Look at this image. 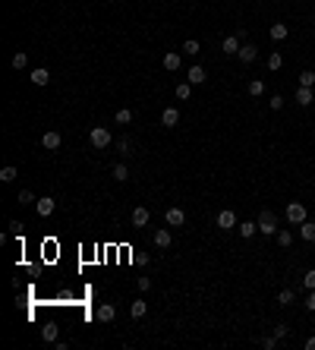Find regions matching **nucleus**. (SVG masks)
Returning a JSON list of instances; mask_svg holds the SVG:
<instances>
[{"label":"nucleus","mask_w":315,"mask_h":350,"mask_svg":"<svg viewBox=\"0 0 315 350\" xmlns=\"http://www.w3.org/2000/svg\"><path fill=\"white\" fill-rule=\"evenodd\" d=\"M255 221H259V234H265V237H271V234H277V230H280L277 227V215L271 208H262Z\"/></svg>","instance_id":"obj_1"},{"label":"nucleus","mask_w":315,"mask_h":350,"mask_svg":"<svg viewBox=\"0 0 315 350\" xmlns=\"http://www.w3.org/2000/svg\"><path fill=\"white\" fill-rule=\"evenodd\" d=\"M284 215H287V221H290L293 227H300L303 221L309 218V211H306V205H303V202H290V205H287V211H284Z\"/></svg>","instance_id":"obj_2"},{"label":"nucleus","mask_w":315,"mask_h":350,"mask_svg":"<svg viewBox=\"0 0 315 350\" xmlns=\"http://www.w3.org/2000/svg\"><path fill=\"white\" fill-rule=\"evenodd\" d=\"M89 142L95 145V149H107V145L114 142V139H110V130H107V126H91V133H89Z\"/></svg>","instance_id":"obj_3"},{"label":"nucleus","mask_w":315,"mask_h":350,"mask_svg":"<svg viewBox=\"0 0 315 350\" xmlns=\"http://www.w3.org/2000/svg\"><path fill=\"white\" fill-rule=\"evenodd\" d=\"M236 224H240V221H236V215L230 208H221L218 211V227L221 230H236Z\"/></svg>","instance_id":"obj_4"},{"label":"nucleus","mask_w":315,"mask_h":350,"mask_svg":"<svg viewBox=\"0 0 315 350\" xmlns=\"http://www.w3.org/2000/svg\"><path fill=\"white\" fill-rule=\"evenodd\" d=\"M164 221H167V227H183V224H186V211L174 205V208L164 211Z\"/></svg>","instance_id":"obj_5"},{"label":"nucleus","mask_w":315,"mask_h":350,"mask_svg":"<svg viewBox=\"0 0 315 350\" xmlns=\"http://www.w3.org/2000/svg\"><path fill=\"white\" fill-rule=\"evenodd\" d=\"M240 48H243L240 35H227L224 41H221V50H224V54H230V57H236V54H240Z\"/></svg>","instance_id":"obj_6"},{"label":"nucleus","mask_w":315,"mask_h":350,"mask_svg":"<svg viewBox=\"0 0 315 350\" xmlns=\"http://www.w3.org/2000/svg\"><path fill=\"white\" fill-rule=\"evenodd\" d=\"M54 208H57V202H54V199H50V196H41V199L35 202V211H38V215H41V218H47V215H54Z\"/></svg>","instance_id":"obj_7"},{"label":"nucleus","mask_w":315,"mask_h":350,"mask_svg":"<svg viewBox=\"0 0 315 350\" xmlns=\"http://www.w3.org/2000/svg\"><path fill=\"white\" fill-rule=\"evenodd\" d=\"M161 63H164V70H167V73H177V70L183 66V60H180V54H177V50H167Z\"/></svg>","instance_id":"obj_8"},{"label":"nucleus","mask_w":315,"mask_h":350,"mask_svg":"<svg viewBox=\"0 0 315 350\" xmlns=\"http://www.w3.org/2000/svg\"><path fill=\"white\" fill-rule=\"evenodd\" d=\"M60 133H57V130H47L45 136H41V145H45V149H50V151H57V149H60Z\"/></svg>","instance_id":"obj_9"},{"label":"nucleus","mask_w":315,"mask_h":350,"mask_svg":"<svg viewBox=\"0 0 315 350\" xmlns=\"http://www.w3.org/2000/svg\"><path fill=\"white\" fill-rule=\"evenodd\" d=\"M151 221V211L145 205H139V208H133V227H145Z\"/></svg>","instance_id":"obj_10"},{"label":"nucleus","mask_w":315,"mask_h":350,"mask_svg":"<svg viewBox=\"0 0 315 350\" xmlns=\"http://www.w3.org/2000/svg\"><path fill=\"white\" fill-rule=\"evenodd\" d=\"M95 319L107 325V322H114V319H117V309H114L110 303H101V306H98V312H95Z\"/></svg>","instance_id":"obj_11"},{"label":"nucleus","mask_w":315,"mask_h":350,"mask_svg":"<svg viewBox=\"0 0 315 350\" xmlns=\"http://www.w3.org/2000/svg\"><path fill=\"white\" fill-rule=\"evenodd\" d=\"M205 79H208V76H205L202 66H189V70H186V82H189V85H202Z\"/></svg>","instance_id":"obj_12"},{"label":"nucleus","mask_w":315,"mask_h":350,"mask_svg":"<svg viewBox=\"0 0 315 350\" xmlns=\"http://www.w3.org/2000/svg\"><path fill=\"white\" fill-rule=\"evenodd\" d=\"M180 123V110L177 107H164V114H161V126H177Z\"/></svg>","instance_id":"obj_13"},{"label":"nucleus","mask_w":315,"mask_h":350,"mask_svg":"<svg viewBox=\"0 0 315 350\" xmlns=\"http://www.w3.org/2000/svg\"><path fill=\"white\" fill-rule=\"evenodd\" d=\"M236 230H240L243 240H249V237L259 234V221H243V224H236Z\"/></svg>","instance_id":"obj_14"},{"label":"nucleus","mask_w":315,"mask_h":350,"mask_svg":"<svg viewBox=\"0 0 315 350\" xmlns=\"http://www.w3.org/2000/svg\"><path fill=\"white\" fill-rule=\"evenodd\" d=\"M236 57H240L243 63H255V57H259V48H255V45H243Z\"/></svg>","instance_id":"obj_15"},{"label":"nucleus","mask_w":315,"mask_h":350,"mask_svg":"<svg viewBox=\"0 0 315 350\" xmlns=\"http://www.w3.org/2000/svg\"><path fill=\"white\" fill-rule=\"evenodd\" d=\"M296 104H315V98H312V89L309 85H300V89H296Z\"/></svg>","instance_id":"obj_16"},{"label":"nucleus","mask_w":315,"mask_h":350,"mask_svg":"<svg viewBox=\"0 0 315 350\" xmlns=\"http://www.w3.org/2000/svg\"><path fill=\"white\" fill-rule=\"evenodd\" d=\"M155 246H158V250H167V246H170V230L167 227L155 230Z\"/></svg>","instance_id":"obj_17"},{"label":"nucleus","mask_w":315,"mask_h":350,"mask_svg":"<svg viewBox=\"0 0 315 350\" xmlns=\"http://www.w3.org/2000/svg\"><path fill=\"white\" fill-rule=\"evenodd\" d=\"M300 237H303L306 243H312V237H315V221H309V218L303 221V224H300Z\"/></svg>","instance_id":"obj_18"},{"label":"nucleus","mask_w":315,"mask_h":350,"mask_svg":"<svg viewBox=\"0 0 315 350\" xmlns=\"http://www.w3.org/2000/svg\"><path fill=\"white\" fill-rule=\"evenodd\" d=\"M287 35H290V32H287L284 22H274V25H271V41H287Z\"/></svg>","instance_id":"obj_19"},{"label":"nucleus","mask_w":315,"mask_h":350,"mask_svg":"<svg viewBox=\"0 0 315 350\" xmlns=\"http://www.w3.org/2000/svg\"><path fill=\"white\" fill-rule=\"evenodd\" d=\"M32 82H35V85H47L50 82V73L45 70V66H38V70H32Z\"/></svg>","instance_id":"obj_20"},{"label":"nucleus","mask_w":315,"mask_h":350,"mask_svg":"<svg viewBox=\"0 0 315 350\" xmlns=\"http://www.w3.org/2000/svg\"><path fill=\"white\" fill-rule=\"evenodd\" d=\"M246 92H249L252 98H259V95H265V82L262 79H249V85H246Z\"/></svg>","instance_id":"obj_21"},{"label":"nucleus","mask_w":315,"mask_h":350,"mask_svg":"<svg viewBox=\"0 0 315 350\" xmlns=\"http://www.w3.org/2000/svg\"><path fill=\"white\" fill-rule=\"evenodd\" d=\"M293 300H296V294H293L290 287H284V290L277 294V306H293Z\"/></svg>","instance_id":"obj_22"},{"label":"nucleus","mask_w":315,"mask_h":350,"mask_svg":"<svg viewBox=\"0 0 315 350\" xmlns=\"http://www.w3.org/2000/svg\"><path fill=\"white\" fill-rule=\"evenodd\" d=\"M57 331H60V328H57V325H54V322H47V325H45V328H41V338H45V341H47V344H54V341H57Z\"/></svg>","instance_id":"obj_23"},{"label":"nucleus","mask_w":315,"mask_h":350,"mask_svg":"<svg viewBox=\"0 0 315 350\" xmlns=\"http://www.w3.org/2000/svg\"><path fill=\"white\" fill-rule=\"evenodd\" d=\"M145 312H148V303H145V300H135V303L130 306V315H133V319H142Z\"/></svg>","instance_id":"obj_24"},{"label":"nucleus","mask_w":315,"mask_h":350,"mask_svg":"<svg viewBox=\"0 0 315 350\" xmlns=\"http://www.w3.org/2000/svg\"><path fill=\"white\" fill-rule=\"evenodd\" d=\"M25 66H29V54H25V50H16L13 54V70H25Z\"/></svg>","instance_id":"obj_25"},{"label":"nucleus","mask_w":315,"mask_h":350,"mask_svg":"<svg viewBox=\"0 0 315 350\" xmlns=\"http://www.w3.org/2000/svg\"><path fill=\"white\" fill-rule=\"evenodd\" d=\"M280 66H284V57H280L277 50H271V54H268V70H271V73H277Z\"/></svg>","instance_id":"obj_26"},{"label":"nucleus","mask_w":315,"mask_h":350,"mask_svg":"<svg viewBox=\"0 0 315 350\" xmlns=\"http://www.w3.org/2000/svg\"><path fill=\"white\" fill-rule=\"evenodd\" d=\"M114 120L120 123V126H126V123H133V110H130V107H120V110H117V114H114Z\"/></svg>","instance_id":"obj_27"},{"label":"nucleus","mask_w":315,"mask_h":350,"mask_svg":"<svg viewBox=\"0 0 315 350\" xmlns=\"http://www.w3.org/2000/svg\"><path fill=\"white\" fill-rule=\"evenodd\" d=\"M16 177H19V170H16L13 164H6L3 170H0V180H3V183H13V180H16Z\"/></svg>","instance_id":"obj_28"},{"label":"nucleus","mask_w":315,"mask_h":350,"mask_svg":"<svg viewBox=\"0 0 315 350\" xmlns=\"http://www.w3.org/2000/svg\"><path fill=\"white\" fill-rule=\"evenodd\" d=\"M274 237H277V246H284V250L293 243V230H277Z\"/></svg>","instance_id":"obj_29"},{"label":"nucleus","mask_w":315,"mask_h":350,"mask_svg":"<svg viewBox=\"0 0 315 350\" xmlns=\"http://www.w3.org/2000/svg\"><path fill=\"white\" fill-rule=\"evenodd\" d=\"M199 50H202V45H199V41H195V38H189V41H183V54H189V57H195V54H199Z\"/></svg>","instance_id":"obj_30"},{"label":"nucleus","mask_w":315,"mask_h":350,"mask_svg":"<svg viewBox=\"0 0 315 350\" xmlns=\"http://www.w3.org/2000/svg\"><path fill=\"white\" fill-rule=\"evenodd\" d=\"M189 95H192V85H189V82H180V85H177V98H180V101H186Z\"/></svg>","instance_id":"obj_31"},{"label":"nucleus","mask_w":315,"mask_h":350,"mask_svg":"<svg viewBox=\"0 0 315 350\" xmlns=\"http://www.w3.org/2000/svg\"><path fill=\"white\" fill-rule=\"evenodd\" d=\"M114 180H130V170H126V164H114Z\"/></svg>","instance_id":"obj_32"},{"label":"nucleus","mask_w":315,"mask_h":350,"mask_svg":"<svg viewBox=\"0 0 315 350\" xmlns=\"http://www.w3.org/2000/svg\"><path fill=\"white\" fill-rule=\"evenodd\" d=\"M300 85H309V89H315V73H312V70H303V73H300Z\"/></svg>","instance_id":"obj_33"},{"label":"nucleus","mask_w":315,"mask_h":350,"mask_svg":"<svg viewBox=\"0 0 315 350\" xmlns=\"http://www.w3.org/2000/svg\"><path fill=\"white\" fill-rule=\"evenodd\" d=\"M303 287H306V290H315V268H309V271L303 275Z\"/></svg>","instance_id":"obj_34"},{"label":"nucleus","mask_w":315,"mask_h":350,"mask_svg":"<svg viewBox=\"0 0 315 350\" xmlns=\"http://www.w3.org/2000/svg\"><path fill=\"white\" fill-rule=\"evenodd\" d=\"M32 202H38L35 196H32V190H22L19 193V205H32Z\"/></svg>","instance_id":"obj_35"},{"label":"nucleus","mask_w":315,"mask_h":350,"mask_svg":"<svg viewBox=\"0 0 315 350\" xmlns=\"http://www.w3.org/2000/svg\"><path fill=\"white\" fill-rule=\"evenodd\" d=\"M117 149H120V155H126V151L133 149V142L126 139V136H120V139H117Z\"/></svg>","instance_id":"obj_36"},{"label":"nucleus","mask_w":315,"mask_h":350,"mask_svg":"<svg viewBox=\"0 0 315 350\" xmlns=\"http://www.w3.org/2000/svg\"><path fill=\"white\" fill-rule=\"evenodd\" d=\"M277 341H280V338H277V335H268V338H265V341H262V344H265V347H268V350H274V347H277Z\"/></svg>","instance_id":"obj_37"},{"label":"nucleus","mask_w":315,"mask_h":350,"mask_svg":"<svg viewBox=\"0 0 315 350\" xmlns=\"http://www.w3.org/2000/svg\"><path fill=\"white\" fill-rule=\"evenodd\" d=\"M280 107H284V98H280V95H271V110H280Z\"/></svg>","instance_id":"obj_38"},{"label":"nucleus","mask_w":315,"mask_h":350,"mask_svg":"<svg viewBox=\"0 0 315 350\" xmlns=\"http://www.w3.org/2000/svg\"><path fill=\"white\" fill-rule=\"evenodd\" d=\"M306 309L315 312V290H309V297H306Z\"/></svg>","instance_id":"obj_39"},{"label":"nucleus","mask_w":315,"mask_h":350,"mask_svg":"<svg viewBox=\"0 0 315 350\" xmlns=\"http://www.w3.org/2000/svg\"><path fill=\"white\" fill-rule=\"evenodd\" d=\"M274 335H277V338H287V335H290V325H277Z\"/></svg>","instance_id":"obj_40"},{"label":"nucleus","mask_w":315,"mask_h":350,"mask_svg":"<svg viewBox=\"0 0 315 350\" xmlns=\"http://www.w3.org/2000/svg\"><path fill=\"white\" fill-rule=\"evenodd\" d=\"M151 287V278H139V290H148Z\"/></svg>","instance_id":"obj_41"},{"label":"nucleus","mask_w":315,"mask_h":350,"mask_svg":"<svg viewBox=\"0 0 315 350\" xmlns=\"http://www.w3.org/2000/svg\"><path fill=\"white\" fill-rule=\"evenodd\" d=\"M306 350H315V335H312V338H306Z\"/></svg>","instance_id":"obj_42"},{"label":"nucleus","mask_w":315,"mask_h":350,"mask_svg":"<svg viewBox=\"0 0 315 350\" xmlns=\"http://www.w3.org/2000/svg\"><path fill=\"white\" fill-rule=\"evenodd\" d=\"M312 98H315V89H312Z\"/></svg>","instance_id":"obj_43"},{"label":"nucleus","mask_w":315,"mask_h":350,"mask_svg":"<svg viewBox=\"0 0 315 350\" xmlns=\"http://www.w3.org/2000/svg\"><path fill=\"white\" fill-rule=\"evenodd\" d=\"M312 243H315V237H312Z\"/></svg>","instance_id":"obj_44"},{"label":"nucleus","mask_w":315,"mask_h":350,"mask_svg":"<svg viewBox=\"0 0 315 350\" xmlns=\"http://www.w3.org/2000/svg\"><path fill=\"white\" fill-rule=\"evenodd\" d=\"M312 29H315V25H312Z\"/></svg>","instance_id":"obj_45"}]
</instances>
